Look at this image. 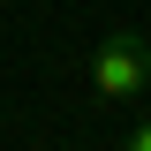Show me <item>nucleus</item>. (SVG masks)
Returning <instances> with one entry per match:
<instances>
[{"label": "nucleus", "mask_w": 151, "mask_h": 151, "mask_svg": "<svg viewBox=\"0 0 151 151\" xmlns=\"http://www.w3.org/2000/svg\"><path fill=\"white\" fill-rule=\"evenodd\" d=\"M91 91L113 98V106H136L151 91V38L144 30H106L91 53Z\"/></svg>", "instance_id": "obj_1"}, {"label": "nucleus", "mask_w": 151, "mask_h": 151, "mask_svg": "<svg viewBox=\"0 0 151 151\" xmlns=\"http://www.w3.org/2000/svg\"><path fill=\"white\" fill-rule=\"evenodd\" d=\"M121 151H151V121H136V129L121 136Z\"/></svg>", "instance_id": "obj_2"}]
</instances>
